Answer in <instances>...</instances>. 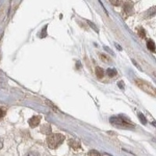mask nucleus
<instances>
[{
  "label": "nucleus",
  "mask_w": 156,
  "mask_h": 156,
  "mask_svg": "<svg viewBox=\"0 0 156 156\" xmlns=\"http://www.w3.org/2000/svg\"><path fill=\"white\" fill-rule=\"evenodd\" d=\"M133 10V6L130 4V2H126L124 4L123 8V12H122V15H123V18H126L130 15V13H132Z\"/></svg>",
  "instance_id": "4"
},
{
  "label": "nucleus",
  "mask_w": 156,
  "mask_h": 156,
  "mask_svg": "<svg viewBox=\"0 0 156 156\" xmlns=\"http://www.w3.org/2000/svg\"><path fill=\"white\" fill-rule=\"evenodd\" d=\"M138 117H139L140 120H141V122L143 123V124H146V123H147V120H146V118H145V115L141 113V112H139V113H138Z\"/></svg>",
  "instance_id": "12"
},
{
  "label": "nucleus",
  "mask_w": 156,
  "mask_h": 156,
  "mask_svg": "<svg viewBox=\"0 0 156 156\" xmlns=\"http://www.w3.org/2000/svg\"><path fill=\"white\" fill-rule=\"evenodd\" d=\"M40 121H41V117L38 116V115H34V116L31 117V118L28 120V123H29L31 127L34 128V127L38 126L39 123H40Z\"/></svg>",
  "instance_id": "5"
},
{
  "label": "nucleus",
  "mask_w": 156,
  "mask_h": 156,
  "mask_svg": "<svg viewBox=\"0 0 156 156\" xmlns=\"http://www.w3.org/2000/svg\"><path fill=\"white\" fill-rule=\"evenodd\" d=\"M147 47L151 52H155V44L152 40H148L147 41Z\"/></svg>",
  "instance_id": "9"
},
{
  "label": "nucleus",
  "mask_w": 156,
  "mask_h": 156,
  "mask_svg": "<svg viewBox=\"0 0 156 156\" xmlns=\"http://www.w3.org/2000/svg\"><path fill=\"white\" fill-rule=\"evenodd\" d=\"M69 145L70 146L73 148V149L76 150V149L80 148V143L78 141L74 139H71L69 141Z\"/></svg>",
  "instance_id": "7"
},
{
  "label": "nucleus",
  "mask_w": 156,
  "mask_h": 156,
  "mask_svg": "<svg viewBox=\"0 0 156 156\" xmlns=\"http://www.w3.org/2000/svg\"><path fill=\"white\" fill-rule=\"evenodd\" d=\"M47 25L45 27V28H43L42 31H41V35H40V37H41V38H44V37H45L47 36V32H46V30H47Z\"/></svg>",
  "instance_id": "17"
},
{
  "label": "nucleus",
  "mask_w": 156,
  "mask_h": 156,
  "mask_svg": "<svg viewBox=\"0 0 156 156\" xmlns=\"http://www.w3.org/2000/svg\"><path fill=\"white\" fill-rule=\"evenodd\" d=\"M41 133L45 134H49L52 132V129H51L50 125L48 124V123H45V124H43L42 126L41 127Z\"/></svg>",
  "instance_id": "6"
},
{
  "label": "nucleus",
  "mask_w": 156,
  "mask_h": 156,
  "mask_svg": "<svg viewBox=\"0 0 156 156\" xmlns=\"http://www.w3.org/2000/svg\"><path fill=\"white\" fill-rule=\"evenodd\" d=\"M95 73H96L97 77L99 78V79H101V78H102L104 76V70H103L102 68H101V67H96V69H95Z\"/></svg>",
  "instance_id": "8"
},
{
  "label": "nucleus",
  "mask_w": 156,
  "mask_h": 156,
  "mask_svg": "<svg viewBox=\"0 0 156 156\" xmlns=\"http://www.w3.org/2000/svg\"><path fill=\"white\" fill-rule=\"evenodd\" d=\"M88 155L89 156H102V154L96 150H91L88 152Z\"/></svg>",
  "instance_id": "13"
},
{
  "label": "nucleus",
  "mask_w": 156,
  "mask_h": 156,
  "mask_svg": "<svg viewBox=\"0 0 156 156\" xmlns=\"http://www.w3.org/2000/svg\"><path fill=\"white\" fill-rule=\"evenodd\" d=\"M136 85L138 86L139 88L141 90H143L146 93L149 94V95H152V96L156 97V89L154 87L149 84L146 81H144L142 80H139V79H136L135 80Z\"/></svg>",
  "instance_id": "3"
},
{
  "label": "nucleus",
  "mask_w": 156,
  "mask_h": 156,
  "mask_svg": "<svg viewBox=\"0 0 156 156\" xmlns=\"http://www.w3.org/2000/svg\"><path fill=\"white\" fill-rule=\"evenodd\" d=\"M24 156H40V154L36 151H29Z\"/></svg>",
  "instance_id": "18"
},
{
  "label": "nucleus",
  "mask_w": 156,
  "mask_h": 156,
  "mask_svg": "<svg viewBox=\"0 0 156 156\" xmlns=\"http://www.w3.org/2000/svg\"><path fill=\"white\" fill-rule=\"evenodd\" d=\"M118 86H119V87H120L121 89H124V87H125L124 83H123V82L122 81V80H121L120 82H119V83H118Z\"/></svg>",
  "instance_id": "20"
},
{
  "label": "nucleus",
  "mask_w": 156,
  "mask_h": 156,
  "mask_svg": "<svg viewBox=\"0 0 156 156\" xmlns=\"http://www.w3.org/2000/svg\"><path fill=\"white\" fill-rule=\"evenodd\" d=\"M104 48H106V51H107V52H110V53H111L112 55H114V53H113V52H112V51H111V49H110L109 48H107V47H106V46H105Z\"/></svg>",
  "instance_id": "23"
},
{
  "label": "nucleus",
  "mask_w": 156,
  "mask_h": 156,
  "mask_svg": "<svg viewBox=\"0 0 156 156\" xmlns=\"http://www.w3.org/2000/svg\"><path fill=\"white\" fill-rule=\"evenodd\" d=\"M110 2H111L112 4L115 5V6H119V5L121 4V1H117V0H114V1H113V0H111Z\"/></svg>",
  "instance_id": "19"
},
{
  "label": "nucleus",
  "mask_w": 156,
  "mask_h": 156,
  "mask_svg": "<svg viewBox=\"0 0 156 156\" xmlns=\"http://www.w3.org/2000/svg\"><path fill=\"white\" fill-rule=\"evenodd\" d=\"M65 137L61 134H49L47 138V144L49 148L56 149L63 142Z\"/></svg>",
  "instance_id": "2"
},
{
  "label": "nucleus",
  "mask_w": 156,
  "mask_h": 156,
  "mask_svg": "<svg viewBox=\"0 0 156 156\" xmlns=\"http://www.w3.org/2000/svg\"><path fill=\"white\" fill-rule=\"evenodd\" d=\"M138 35L141 37V38H145L146 37V34H145V31L143 28H141L138 30Z\"/></svg>",
  "instance_id": "15"
},
{
  "label": "nucleus",
  "mask_w": 156,
  "mask_h": 156,
  "mask_svg": "<svg viewBox=\"0 0 156 156\" xmlns=\"http://www.w3.org/2000/svg\"><path fill=\"white\" fill-rule=\"evenodd\" d=\"M87 22L88 23V24H89V26L91 27V28H92V29H93L94 31H95L97 32V33H99V28H97L96 26H95V24H93V23L91 22V21H87Z\"/></svg>",
  "instance_id": "16"
},
{
  "label": "nucleus",
  "mask_w": 156,
  "mask_h": 156,
  "mask_svg": "<svg viewBox=\"0 0 156 156\" xmlns=\"http://www.w3.org/2000/svg\"><path fill=\"white\" fill-rule=\"evenodd\" d=\"M100 59L104 62V63H109V61H111L108 56H106L105 54H101L100 55Z\"/></svg>",
  "instance_id": "11"
},
{
  "label": "nucleus",
  "mask_w": 156,
  "mask_h": 156,
  "mask_svg": "<svg viewBox=\"0 0 156 156\" xmlns=\"http://www.w3.org/2000/svg\"><path fill=\"white\" fill-rule=\"evenodd\" d=\"M2 147H3V140L0 138V149H2Z\"/></svg>",
  "instance_id": "22"
},
{
  "label": "nucleus",
  "mask_w": 156,
  "mask_h": 156,
  "mask_svg": "<svg viewBox=\"0 0 156 156\" xmlns=\"http://www.w3.org/2000/svg\"><path fill=\"white\" fill-rule=\"evenodd\" d=\"M155 13H156V6L151 8V9H150L148 11V14L149 17H152V16L154 15Z\"/></svg>",
  "instance_id": "14"
},
{
  "label": "nucleus",
  "mask_w": 156,
  "mask_h": 156,
  "mask_svg": "<svg viewBox=\"0 0 156 156\" xmlns=\"http://www.w3.org/2000/svg\"><path fill=\"white\" fill-rule=\"evenodd\" d=\"M5 112L3 111V110L2 109H0V118H2V117H3L4 115H5Z\"/></svg>",
  "instance_id": "21"
},
{
  "label": "nucleus",
  "mask_w": 156,
  "mask_h": 156,
  "mask_svg": "<svg viewBox=\"0 0 156 156\" xmlns=\"http://www.w3.org/2000/svg\"><path fill=\"white\" fill-rule=\"evenodd\" d=\"M109 122L112 126L123 129H133L135 127V124L130 122L126 117L123 115H115L112 116L109 119Z\"/></svg>",
  "instance_id": "1"
},
{
  "label": "nucleus",
  "mask_w": 156,
  "mask_h": 156,
  "mask_svg": "<svg viewBox=\"0 0 156 156\" xmlns=\"http://www.w3.org/2000/svg\"><path fill=\"white\" fill-rule=\"evenodd\" d=\"M106 73H107V74H108L110 77H113V76H115V75L117 74L116 70L112 69V68H109V69H107Z\"/></svg>",
  "instance_id": "10"
}]
</instances>
